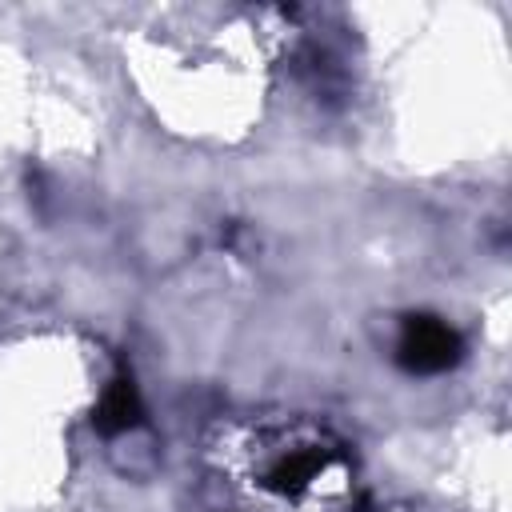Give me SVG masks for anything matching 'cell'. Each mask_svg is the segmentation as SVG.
<instances>
[{"mask_svg": "<svg viewBox=\"0 0 512 512\" xmlns=\"http://www.w3.org/2000/svg\"><path fill=\"white\" fill-rule=\"evenodd\" d=\"M348 464H352L348 444L336 432L320 424L288 420V424H272L256 432L248 476L264 496L300 504L316 496L320 488L336 484L332 476H344Z\"/></svg>", "mask_w": 512, "mask_h": 512, "instance_id": "cell-1", "label": "cell"}, {"mask_svg": "<svg viewBox=\"0 0 512 512\" xmlns=\"http://www.w3.org/2000/svg\"><path fill=\"white\" fill-rule=\"evenodd\" d=\"M92 428L108 440L116 436H128L136 428H144V404H140V388L132 380V372L120 364L116 376L104 384L96 408H92Z\"/></svg>", "mask_w": 512, "mask_h": 512, "instance_id": "cell-3", "label": "cell"}, {"mask_svg": "<svg viewBox=\"0 0 512 512\" xmlns=\"http://www.w3.org/2000/svg\"><path fill=\"white\" fill-rule=\"evenodd\" d=\"M460 360H464V336L448 320L432 312L404 316L396 336V364L408 376H440V372H452Z\"/></svg>", "mask_w": 512, "mask_h": 512, "instance_id": "cell-2", "label": "cell"}]
</instances>
